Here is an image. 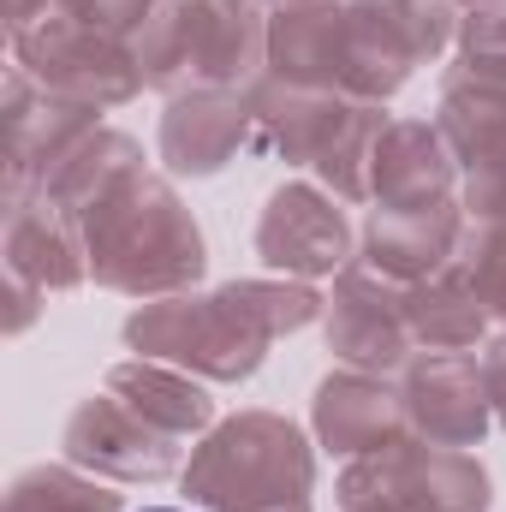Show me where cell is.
<instances>
[{"label": "cell", "instance_id": "cell-1", "mask_svg": "<svg viewBox=\"0 0 506 512\" xmlns=\"http://www.w3.org/2000/svg\"><path fill=\"white\" fill-rule=\"evenodd\" d=\"M78 227H84V251H90V280L108 292L173 298L209 274V245H203L197 215L149 167H137L96 209H84Z\"/></svg>", "mask_w": 506, "mask_h": 512}, {"label": "cell", "instance_id": "cell-2", "mask_svg": "<svg viewBox=\"0 0 506 512\" xmlns=\"http://www.w3.org/2000/svg\"><path fill=\"white\" fill-rule=\"evenodd\" d=\"M251 143L262 155H280L286 167H316L322 191L340 203H370L381 143V102H358L340 90H292L280 78H256L251 90Z\"/></svg>", "mask_w": 506, "mask_h": 512}, {"label": "cell", "instance_id": "cell-3", "mask_svg": "<svg viewBox=\"0 0 506 512\" xmlns=\"http://www.w3.org/2000/svg\"><path fill=\"white\" fill-rule=\"evenodd\" d=\"M131 48L143 84L167 102L191 90H251L268 72V12L262 0H161Z\"/></svg>", "mask_w": 506, "mask_h": 512}, {"label": "cell", "instance_id": "cell-4", "mask_svg": "<svg viewBox=\"0 0 506 512\" xmlns=\"http://www.w3.org/2000/svg\"><path fill=\"white\" fill-rule=\"evenodd\" d=\"M126 352L173 364L197 382L239 387L251 382L274 346L268 316L256 310L251 280H227L215 292H173V298H143L126 316Z\"/></svg>", "mask_w": 506, "mask_h": 512}, {"label": "cell", "instance_id": "cell-5", "mask_svg": "<svg viewBox=\"0 0 506 512\" xmlns=\"http://www.w3.org/2000/svg\"><path fill=\"white\" fill-rule=\"evenodd\" d=\"M179 483L203 512L292 507L316 489V447L280 411H233L191 447Z\"/></svg>", "mask_w": 506, "mask_h": 512}, {"label": "cell", "instance_id": "cell-6", "mask_svg": "<svg viewBox=\"0 0 506 512\" xmlns=\"http://www.w3.org/2000/svg\"><path fill=\"white\" fill-rule=\"evenodd\" d=\"M340 512H489L495 483L477 453L465 447H429L417 435L346 459L340 471Z\"/></svg>", "mask_w": 506, "mask_h": 512}, {"label": "cell", "instance_id": "cell-7", "mask_svg": "<svg viewBox=\"0 0 506 512\" xmlns=\"http://www.w3.org/2000/svg\"><path fill=\"white\" fill-rule=\"evenodd\" d=\"M12 66L30 72L36 90L78 102V108H96V114L126 108L143 90V66H137V48L126 36H108L60 6H48L12 30Z\"/></svg>", "mask_w": 506, "mask_h": 512}, {"label": "cell", "instance_id": "cell-8", "mask_svg": "<svg viewBox=\"0 0 506 512\" xmlns=\"http://www.w3.org/2000/svg\"><path fill=\"white\" fill-rule=\"evenodd\" d=\"M322 334L346 370H370V376H399L417 352L411 322H405V286L376 274L370 262H346L334 274Z\"/></svg>", "mask_w": 506, "mask_h": 512}, {"label": "cell", "instance_id": "cell-9", "mask_svg": "<svg viewBox=\"0 0 506 512\" xmlns=\"http://www.w3.org/2000/svg\"><path fill=\"white\" fill-rule=\"evenodd\" d=\"M60 447L78 471H90L102 483H167V477L185 471V441L143 423L108 387L72 405V417L60 429Z\"/></svg>", "mask_w": 506, "mask_h": 512}, {"label": "cell", "instance_id": "cell-10", "mask_svg": "<svg viewBox=\"0 0 506 512\" xmlns=\"http://www.w3.org/2000/svg\"><path fill=\"white\" fill-rule=\"evenodd\" d=\"M256 256L286 280H328L346 262H358L352 256V221H346L340 197H328L310 179L274 185L262 215H256Z\"/></svg>", "mask_w": 506, "mask_h": 512}, {"label": "cell", "instance_id": "cell-11", "mask_svg": "<svg viewBox=\"0 0 506 512\" xmlns=\"http://www.w3.org/2000/svg\"><path fill=\"white\" fill-rule=\"evenodd\" d=\"M399 405L405 429L429 447H483L495 405L483 387V358L471 352H423L399 370Z\"/></svg>", "mask_w": 506, "mask_h": 512}, {"label": "cell", "instance_id": "cell-12", "mask_svg": "<svg viewBox=\"0 0 506 512\" xmlns=\"http://www.w3.org/2000/svg\"><path fill=\"white\" fill-rule=\"evenodd\" d=\"M96 131V108L60 102L30 84V72H6V197L42 191V179Z\"/></svg>", "mask_w": 506, "mask_h": 512}, {"label": "cell", "instance_id": "cell-13", "mask_svg": "<svg viewBox=\"0 0 506 512\" xmlns=\"http://www.w3.org/2000/svg\"><path fill=\"white\" fill-rule=\"evenodd\" d=\"M245 143H251V96L245 90L173 96L161 114V131H155V155L173 179H215L239 161Z\"/></svg>", "mask_w": 506, "mask_h": 512}, {"label": "cell", "instance_id": "cell-14", "mask_svg": "<svg viewBox=\"0 0 506 512\" xmlns=\"http://www.w3.org/2000/svg\"><path fill=\"white\" fill-rule=\"evenodd\" d=\"M6 280H24L36 292H72L90 280V251H84V227L72 209H60L48 191H24L6 197Z\"/></svg>", "mask_w": 506, "mask_h": 512}, {"label": "cell", "instance_id": "cell-15", "mask_svg": "<svg viewBox=\"0 0 506 512\" xmlns=\"http://www.w3.org/2000/svg\"><path fill=\"white\" fill-rule=\"evenodd\" d=\"M471 215L459 197H441V203H405V209H370L364 215V251L358 262H370L376 274L399 280V286H417L429 274H441L453 256H459V239H465Z\"/></svg>", "mask_w": 506, "mask_h": 512}, {"label": "cell", "instance_id": "cell-16", "mask_svg": "<svg viewBox=\"0 0 506 512\" xmlns=\"http://www.w3.org/2000/svg\"><path fill=\"white\" fill-rule=\"evenodd\" d=\"M310 429H316V447H328L334 459H364V453H381V447L411 435L399 387L387 376H370V370L322 376L316 399H310Z\"/></svg>", "mask_w": 506, "mask_h": 512}, {"label": "cell", "instance_id": "cell-17", "mask_svg": "<svg viewBox=\"0 0 506 512\" xmlns=\"http://www.w3.org/2000/svg\"><path fill=\"white\" fill-rule=\"evenodd\" d=\"M346 24L352 0H304L268 18V78L292 90H340L346 96Z\"/></svg>", "mask_w": 506, "mask_h": 512}, {"label": "cell", "instance_id": "cell-18", "mask_svg": "<svg viewBox=\"0 0 506 512\" xmlns=\"http://www.w3.org/2000/svg\"><path fill=\"white\" fill-rule=\"evenodd\" d=\"M459 185V161L435 120H387L370 173V209H405V203H441Z\"/></svg>", "mask_w": 506, "mask_h": 512}, {"label": "cell", "instance_id": "cell-19", "mask_svg": "<svg viewBox=\"0 0 506 512\" xmlns=\"http://www.w3.org/2000/svg\"><path fill=\"white\" fill-rule=\"evenodd\" d=\"M102 387L131 405L143 423H155L161 435H173V441H197V435H209L215 429V399H209V387L197 382V376H185V370H173V364H155V358H126V364H114Z\"/></svg>", "mask_w": 506, "mask_h": 512}, {"label": "cell", "instance_id": "cell-20", "mask_svg": "<svg viewBox=\"0 0 506 512\" xmlns=\"http://www.w3.org/2000/svg\"><path fill=\"white\" fill-rule=\"evenodd\" d=\"M435 126H441V137H447L459 173H477V167L501 161L506 155V78L453 66L447 84H441Z\"/></svg>", "mask_w": 506, "mask_h": 512}, {"label": "cell", "instance_id": "cell-21", "mask_svg": "<svg viewBox=\"0 0 506 512\" xmlns=\"http://www.w3.org/2000/svg\"><path fill=\"white\" fill-rule=\"evenodd\" d=\"M405 322H411V340L423 352H471L489 334V310H483V298L459 262L405 286Z\"/></svg>", "mask_w": 506, "mask_h": 512}, {"label": "cell", "instance_id": "cell-22", "mask_svg": "<svg viewBox=\"0 0 506 512\" xmlns=\"http://www.w3.org/2000/svg\"><path fill=\"white\" fill-rule=\"evenodd\" d=\"M143 167V149H137V137H126V131H108L96 126L48 179H42V191L60 203V209H72V215H84V209H96L120 179H131Z\"/></svg>", "mask_w": 506, "mask_h": 512}, {"label": "cell", "instance_id": "cell-23", "mask_svg": "<svg viewBox=\"0 0 506 512\" xmlns=\"http://www.w3.org/2000/svg\"><path fill=\"white\" fill-rule=\"evenodd\" d=\"M120 507H126L120 483H102V477H90L66 459V465H24L6 483L0 512H120Z\"/></svg>", "mask_w": 506, "mask_h": 512}, {"label": "cell", "instance_id": "cell-24", "mask_svg": "<svg viewBox=\"0 0 506 512\" xmlns=\"http://www.w3.org/2000/svg\"><path fill=\"white\" fill-rule=\"evenodd\" d=\"M381 18V30L417 60L435 66L453 42H459V0H364Z\"/></svg>", "mask_w": 506, "mask_h": 512}, {"label": "cell", "instance_id": "cell-25", "mask_svg": "<svg viewBox=\"0 0 506 512\" xmlns=\"http://www.w3.org/2000/svg\"><path fill=\"white\" fill-rule=\"evenodd\" d=\"M453 262H459V268H465V280L477 286V298H483L489 322H501V328H506V227L471 221V227H465V239H459V256H453Z\"/></svg>", "mask_w": 506, "mask_h": 512}, {"label": "cell", "instance_id": "cell-26", "mask_svg": "<svg viewBox=\"0 0 506 512\" xmlns=\"http://www.w3.org/2000/svg\"><path fill=\"white\" fill-rule=\"evenodd\" d=\"M459 66L506 78V0H477L459 12Z\"/></svg>", "mask_w": 506, "mask_h": 512}, {"label": "cell", "instance_id": "cell-27", "mask_svg": "<svg viewBox=\"0 0 506 512\" xmlns=\"http://www.w3.org/2000/svg\"><path fill=\"white\" fill-rule=\"evenodd\" d=\"M54 6L72 12V18H84V24H96V30H108V36H126L131 42L161 0H54Z\"/></svg>", "mask_w": 506, "mask_h": 512}, {"label": "cell", "instance_id": "cell-28", "mask_svg": "<svg viewBox=\"0 0 506 512\" xmlns=\"http://www.w3.org/2000/svg\"><path fill=\"white\" fill-rule=\"evenodd\" d=\"M459 203H465V215H471V221L506 227V155H501V161H489V167H477V173H465Z\"/></svg>", "mask_w": 506, "mask_h": 512}, {"label": "cell", "instance_id": "cell-29", "mask_svg": "<svg viewBox=\"0 0 506 512\" xmlns=\"http://www.w3.org/2000/svg\"><path fill=\"white\" fill-rule=\"evenodd\" d=\"M483 387H489V405H495V423L506 429V334L483 346Z\"/></svg>", "mask_w": 506, "mask_h": 512}, {"label": "cell", "instance_id": "cell-30", "mask_svg": "<svg viewBox=\"0 0 506 512\" xmlns=\"http://www.w3.org/2000/svg\"><path fill=\"white\" fill-rule=\"evenodd\" d=\"M48 6H54V0H6V18H12V30H18V24H30V18L48 12Z\"/></svg>", "mask_w": 506, "mask_h": 512}, {"label": "cell", "instance_id": "cell-31", "mask_svg": "<svg viewBox=\"0 0 506 512\" xmlns=\"http://www.w3.org/2000/svg\"><path fill=\"white\" fill-rule=\"evenodd\" d=\"M268 512H316L310 501H292V507H268Z\"/></svg>", "mask_w": 506, "mask_h": 512}, {"label": "cell", "instance_id": "cell-32", "mask_svg": "<svg viewBox=\"0 0 506 512\" xmlns=\"http://www.w3.org/2000/svg\"><path fill=\"white\" fill-rule=\"evenodd\" d=\"M262 6H274V12H280V6H304V0H262Z\"/></svg>", "mask_w": 506, "mask_h": 512}, {"label": "cell", "instance_id": "cell-33", "mask_svg": "<svg viewBox=\"0 0 506 512\" xmlns=\"http://www.w3.org/2000/svg\"><path fill=\"white\" fill-rule=\"evenodd\" d=\"M143 512H185V507H143Z\"/></svg>", "mask_w": 506, "mask_h": 512}, {"label": "cell", "instance_id": "cell-34", "mask_svg": "<svg viewBox=\"0 0 506 512\" xmlns=\"http://www.w3.org/2000/svg\"><path fill=\"white\" fill-rule=\"evenodd\" d=\"M459 6H477V0H459Z\"/></svg>", "mask_w": 506, "mask_h": 512}]
</instances>
